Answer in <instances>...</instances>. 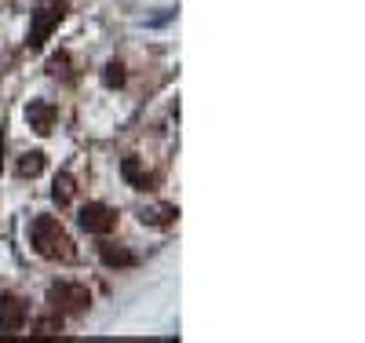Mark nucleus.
Segmentation results:
<instances>
[{"mask_svg": "<svg viewBox=\"0 0 365 343\" xmlns=\"http://www.w3.org/2000/svg\"><path fill=\"white\" fill-rule=\"evenodd\" d=\"M29 241H34V252L41 260H51V263H73L77 260V245L55 215H37L34 227H29Z\"/></svg>", "mask_w": 365, "mask_h": 343, "instance_id": "1", "label": "nucleus"}, {"mask_svg": "<svg viewBox=\"0 0 365 343\" xmlns=\"http://www.w3.org/2000/svg\"><path fill=\"white\" fill-rule=\"evenodd\" d=\"M66 19V0H44V4L34 11V22H29V51H41L44 41L58 29V22Z\"/></svg>", "mask_w": 365, "mask_h": 343, "instance_id": "2", "label": "nucleus"}, {"mask_svg": "<svg viewBox=\"0 0 365 343\" xmlns=\"http://www.w3.org/2000/svg\"><path fill=\"white\" fill-rule=\"evenodd\" d=\"M48 303L55 314H84L91 307V292L77 282H55L48 285Z\"/></svg>", "mask_w": 365, "mask_h": 343, "instance_id": "3", "label": "nucleus"}, {"mask_svg": "<svg viewBox=\"0 0 365 343\" xmlns=\"http://www.w3.org/2000/svg\"><path fill=\"white\" fill-rule=\"evenodd\" d=\"M81 227L88 234H110L117 227V212L110 205H99V201H91L81 208Z\"/></svg>", "mask_w": 365, "mask_h": 343, "instance_id": "4", "label": "nucleus"}, {"mask_svg": "<svg viewBox=\"0 0 365 343\" xmlns=\"http://www.w3.org/2000/svg\"><path fill=\"white\" fill-rule=\"evenodd\" d=\"M26 318H29V303L22 296H15V292L0 296V329H4V332H19L26 325Z\"/></svg>", "mask_w": 365, "mask_h": 343, "instance_id": "5", "label": "nucleus"}, {"mask_svg": "<svg viewBox=\"0 0 365 343\" xmlns=\"http://www.w3.org/2000/svg\"><path fill=\"white\" fill-rule=\"evenodd\" d=\"M26 121H29V128H34L37 135H51L55 121H58V106L48 103V99H34L26 106Z\"/></svg>", "mask_w": 365, "mask_h": 343, "instance_id": "6", "label": "nucleus"}, {"mask_svg": "<svg viewBox=\"0 0 365 343\" xmlns=\"http://www.w3.org/2000/svg\"><path fill=\"white\" fill-rule=\"evenodd\" d=\"M120 175H125V183L135 186V190H154V186H158V175L146 172V165L139 158H125V161H120Z\"/></svg>", "mask_w": 365, "mask_h": 343, "instance_id": "7", "label": "nucleus"}, {"mask_svg": "<svg viewBox=\"0 0 365 343\" xmlns=\"http://www.w3.org/2000/svg\"><path fill=\"white\" fill-rule=\"evenodd\" d=\"M99 260H103L106 267H117V270H128V267L139 263V256L132 252V248L117 245V241H103V245H99Z\"/></svg>", "mask_w": 365, "mask_h": 343, "instance_id": "8", "label": "nucleus"}, {"mask_svg": "<svg viewBox=\"0 0 365 343\" xmlns=\"http://www.w3.org/2000/svg\"><path fill=\"white\" fill-rule=\"evenodd\" d=\"M139 220H143L146 227H172V223L179 220V208H175V205H154V208H143Z\"/></svg>", "mask_w": 365, "mask_h": 343, "instance_id": "9", "label": "nucleus"}, {"mask_svg": "<svg viewBox=\"0 0 365 343\" xmlns=\"http://www.w3.org/2000/svg\"><path fill=\"white\" fill-rule=\"evenodd\" d=\"M44 168H48V158H44L41 150H29V153H22L19 165H15V172H19L22 179H37Z\"/></svg>", "mask_w": 365, "mask_h": 343, "instance_id": "10", "label": "nucleus"}, {"mask_svg": "<svg viewBox=\"0 0 365 343\" xmlns=\"http://www.w3.org/2000/svg\"><path fill=\"white\" fill-rule=\"evenodd\" d=\"M73 190H77L73 175H70V172H58V175H55V183H51V201H55L58 208H66V205L73 201Z\"/></svg>", "mask_w": 365, "mask_h": 343, "instance_id": "11", "label": "nucleus"}, {"mask_svg": "<svg viewBox=\"0 0 365 343\" xmlns=\"http://www.w3.org/2000/svg\"><path fill=\"white\" fill-rule=\"evenodd\" d=\"M48 73H51L55 81H77V73H73V58H70V51H55V55L48 58Z\"/></svg>", "mask_w": 365, "mask_h": 343, "instance_id": "12", "label": "nucleus"}, {"mask_svg": "<svg viewBox=\"0 0 365 343\" xmlns=\"http://www.w3.org/2000/svg\"><path fill=\"white\" fill-rule=\"evenodd\" d=\"M103 84L106 88H120V84H125V62L110 58L106 66H103Z\"/></svg>", "mask_w": 365, "mask_h": 343, "instance_id": "13", "label": "nucleus"}, {"mask_svg": "<svg viewBox=\"0 0 365 343\" xmlns=\"http://www.w3.org/2000/svg\"><path fill=\"white\" fill-rule=\"evenodd\" d=\"M55 329H63V314H55V318H44V322H37V336H51Z\"/></svg>", "mask_w": 365, "mask_h": 343, "instance_id": "14", "label": "nucleus"}, {"mask_svg": "<svg viewBox=\"0 0 365 343\" xmlns=\"http://www.w3.org/2000/svg\"><path fill=\"white\" fill-rule=\"evenodd\" d=\"M0 168H4V128H0Z\"/></svg>", "mask_w": 365, "mask_h": 343, "instance_id": "15", "label": "nucleus"}]
</instances>
